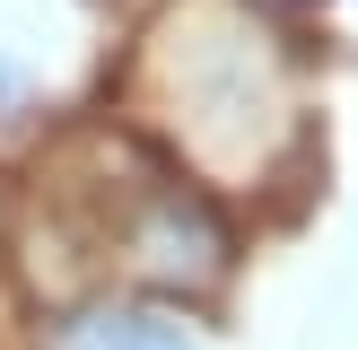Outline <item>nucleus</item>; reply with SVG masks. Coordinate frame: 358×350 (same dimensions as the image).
<instances>
[{
    "mask_svg": "<svg viewBox=\"0 0 358 350\" xmlns=\"http://www.w3.org/2000/svg\"><path fill=\"white\" fill-rule=\"evenodd\" d=\"M140 105L201 184H254L297 122L289 52L245 0H175L140 52Z\"/></svg>",
    "mask_w": 358,
    "mask_h": 350,
    "instance_id": "obj_1",
    "label": "nucleus"
},
{
    "mask_svg": "<svg viewBox=\"0 0 358 350\" xmlns=\"http://www.w3.org/2000/svg\"><path fill=\"white\" fill-rule=\"evenodd\" d=\"M122 254H131L149 280H166V289H210L236 245H227V219L210 210L201 184L149 175V184L131 192V210H122Z\"/></svg>",
    "mask_w": 358,
    "mask_h": 350,
    "instance_id": "obj_2",
    "label": "nucleus"
},
{
    "mask_svg": "<svg viewBox=\"0 0 358 350\" xmlns=\"http://www.w3.org/2000/svg\"><path fill=\"white\" fill-rule=\"evenodd\" d=\"M44 350H210L201 324L184 307H157V298H96V307L62 315L44 332Z\"/></svg>",
    "mask_w": 358,
    "mask_h": 350,
    "instance_id": "obj_3",
    "label": "nucleus"
},
{
    "mask_svg": "<svg viewBox=\"0 0 358 350\" xmlns=\"http://www.w3.org/2000/svg\"><path fill=\"white\" fill-rule=\"evenodd\" d=\"M17 97H27V79H17V70H9V62H0V114H9V105H17Z\"/></svg>",
    "mask_w": 358,
    "mask_h": 350,
    "instance_id": "obj_4",
    "label": "nucleus"
}]
</instances>
